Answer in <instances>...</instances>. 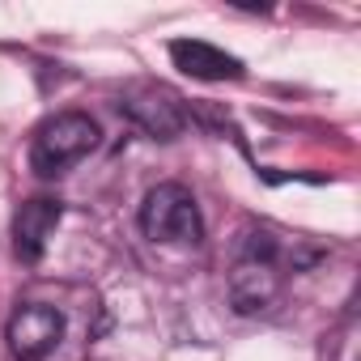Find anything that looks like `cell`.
I'll return each instance as SVG.
<instances>
[{"label":"cell","instance_id":"obj_3","mask_svg":"<svg viewBox=\"0 0 361 361\" xmlns=\"http://www.w3.org/2000/svg\"><path fill=\"white\" fill-rule=\"evenodd\" d=\"M276 247L268 234H251L243 247V259L230 272V302L238 314H259L281 298V272H276Z\"/></svg>","mask_w":361,"mask_h":361},{"label":"cell","instance_id":"obj_5","mask_svg":"<svg viewBox=\"0 0 361 361\" xmlns=\"http://www.w3.org/2000/svg\"><path fill=\"white\" fill-rule=\"evenodd\" d=\"M119 111L132 123H140L153 140H174L178 132H183V123H188L183 111H178V98L170 90H161V85H136V90H128L119 98Z\"/></svg>","mask_w":361,"mask_h":361},{"label":"cell","instance_id":"obj_7","mask_svg":"<svg viewBox=\"0 0 361 361\" xmlns=\"http://www.w3.org/2000/svg\"><path fill=\"white\" fill-rule=\"evenodd\" d=\"M170 60L178 73H188L196 81H238L243 77V60H234L230 51L204 43V39H178L170 43Z\"/></svg>","mask_w":361,"mask_h":361},{"label":"cell","instance_id":"obj_1","mask_svg":"<svg viewBox=\"0 0 361 361\" xmlns=\"http://www.w3.org/2000/svg\"><path fill=\"white\" fill-rule=\"evenodd\" d=\"M94 149H98V123L81 111H64V115H51L47 123H39V132L30 140V166L39 178H60L77 161H85Z\"/></svg>","mask_w":361,"mask_h":361},{"label":"cell","instance_id":"obj_2","mask_svg":"<svg viewBox=\"0 0 361 361\" xmlns=\"http://www.w3.org/2000/svg\"><path fill=\"white\" fill-rule=\"evenodd\" d=\"M140 230L145 238L161 243V247H196L204 238V221H200V204L183 183H157L145 192L140 204Z\"/></svg>","mask_w":361,"mask_h":361},{"label":"cell","instance_id":"obj_6","mask_svg":"<svg viewBox=\"0 0 361 361\" xmlns=\"http://www.w3.org/2000/svg\"><path fill=\"white\" fill-rule=\"evenodd\" d=\"M60 217H64L60 200H47V196L26 200L18 209V217H13V251H18L22 264H39L43 259V247H47L51 230L60 226Z\"/></svg>","mask_w":361,"mask_h":361},{"label":"cell","instance_id":"obj_4","mask_svg":"<svg viewBox=\"0 0 361 361\" xmlns=\"http://www.w3.org/2000/svg\"><path fill=\"white\" fill-rule=\"evenodd\" d=\"M64 336V314L56 306H43V302H26L13 310L9 327H5V340H9V353L13 361H43Z\"/></svg>","mask_w":361,"mask_h":361}]
</instances>
